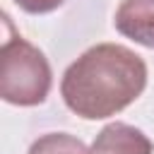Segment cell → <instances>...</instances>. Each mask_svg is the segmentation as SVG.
Masks as SVG:
<instances>
[{
    "label": "cell",
    "mask_w": 154,
    "mask_h": 154,
    "mask_svg": "<svg viewBox=\"0 0 154 154\" xmlns=\"http://www.w3.org/2000/svg\"><path fill=\"white\" fill-rule=\"evenodd\" d=\"M91 154H154V144L140 128L116 120L94 137Z\"/></svg>",
    "instance_id": "obj_4"
},
{
    "label": "cell",
    "mask_w": 154,
    "mask_h": 154,
    "mask_svg": "<svg viewBox=\"0 0 154 154\" xmlns=\"http://www.w3.org/2000/svg\"><path fill=\"white\" fill-rule=\"evenodd\" d=\"M113 26L125 38L154 51V0H123L113 14Z\"/></svg>",
    "instance_id": "obj_3"
},
{
    "label": "cell",
    "mask_w": 154,
    "mask_h": 154,
    "mask_svg": "<svg viewBox=\"0 0 154 154\" xmlns=\"http://www.w3.org/2000/svg\"><path fill=\"white\" fill-rule=\"evenodd\" d=\"M7 36L0 46V96L12 106H38L46 101L53 72L41 48L12 34L10 17L5 14Z\"/></svg>",
    "instance_id": "obj_2"
},
{
    "label": "cell",
    "mask_w": 154,
    "mask_h": 154,
    "mask_svg": "<svg viewBox=\"0 0 154 154\" xmlns=\"http://www.w3.org/2000/svg\"><path fill=\"white\" fill-rule=\"evenodd\" d=\"M147 63L120 43H96L67 65L60 79L65 106L84 120H103L142 96Z\"/></svg>",
    "instance_id": "obj_1"
},
{
    "label": "cell",
    "mask_w": 154,
    "mask_h": 154,
    "mask_svg": "<svg viewBox=\"0 0 154 154\" xmlns=\"http://www.w3.org/2000/svg\"><path fill=\"white\" fill-rule=\"evenodd\" d=\"M65 0H14V5L29 14H48L53 10H58Z\"/></svg>",
    "instance_id": "obj_6"
},
{
    "label": "cell",
    "mask_w": 154,
    "mask_h": 154,
    "mask_svg": "<svg viewBox=\"0 0 154 154\" xmlns=\"http://www.w3.org/2000/svg\"><path fill=\"white\" fill-rule=\"evenodd\" d=\"M26 154H91V149L75 135L67 132H48L31 142Z\"/></svg>",
    "instance_id": "obj_5"
}]
</instances>
